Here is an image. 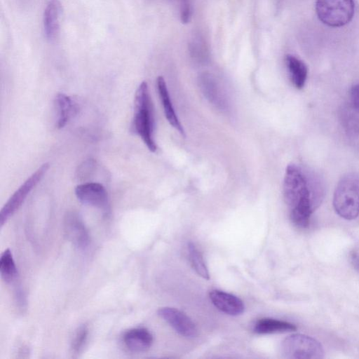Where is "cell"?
<instances>
[{
  "instance_id": "1",
  "label": "cell",
  "mask_w": 359,
  "mask_h": 359,
  "mask_svg": "<svg viewBox=\"0 0 359 359\" xmlns=\"http://www.w3.org/2000/svg\"><path fill=\"white\" fill-rule=\"evenodd\" d=\"M283 197L290 210V218L300 228L309 226L311 215L318 205L322 190L313 175L295 164L287 166L283 180Z\"/></svg>"
},
{
  "instance_id": "2",
  "label": "cell",
  "mask_w": 359,
  "mask_h": 359,
  "mask_svg": "<svg viewBox=\"0 0 359 359\" xmlns=\"http://www.w3.org/2000/svg\"><path fill=\"white\" fill-rule=\"evenodd\" d=\"M133 126L149 150L155 152L157 147L153 136L152 108L146 81H142L135 92Z\"/></svg>"
},
{
  "instance_id": "3",
  "label": "cell",
  "mask_w": 359,
  "mask_h": 359,
  "mask_svg": "<svg viewBox=\"0 0 359 359\" xmlns=\"http://www.w3.org/2000/svg\"><path fill=\"white\" fill-rule=\"evenodd\" d=\"M335 212L346 219L359 215V175L347 173L338 182L333 196Z\"/></svg>"
},
{
  "instance_id": "4",
  "label": "cell",
  "mask_w": 359,
  "mask_h": 359,
  "mask_svg": "<svg viewBox=\"0 0 359 359\" xmlns=\"http://www.w3.org/2000/svg\"><path fill=\"white\" fill-rule=\"evenodd\" d=\"M316 12L318 19L332 27H340L348 24L355 11L353 0H316Z\"/></svg>"
},
{
  "instance_id": "5",
  "label": "cell",
  "mask_w": 359,
  "mask_h": 359,
  "mask_svg": "<svg viewBox=\"0 0 359 359\" xmlns=\"http://www.w3.org/2000/svg\"><path fill=\"white\" fill-rule=\"evenodd\" d=\"M284 358L289 359H320L324 357L321 344L315 339L302 334L286 337L281 344Z\"/></svg>"
},
{
  "instance_id": "6",
  "label": "cell",
  "mask_w": 359,
  "mask_h": 359,
  "mask_svg": "<svg viewBox=\"0 0 359 359\" xmlns=\"http://www.w3.org/2000/svg\"><path fill=\"white\" fill-rule=\"evenodd\" d=\"M49 168L48 163L41 165L29 176L20 187L13 193L5 203L0 212V225L2 226L7 220L16 212L25 201L30 191L41 181Z\"/></svg>"
},
{
  "instance_id": "7",
  "label": "cell",
  "mask_w": 359,
  "mask_h": 359,
  "mask_svg": "<svg viewBox=\"0 0 359 359\" xmlns=\"http://www.w3.org/2000/svg\"><path fill=\"white\" fill-rule=\"evenodd\" d=\"M75 195L83 204L97 208L107 213L109 203L104 187L97 182H86L75 187Z\"/></svg>"
},
{
  "instance_id": "8",
  "label": "cell",
  "mask_w": 359,
  "mask_h": 359,
  "mask_svg": "<svg viewBox=\"0 0 359 359\" xmlns=\"http://www.w3.org/2000/svg\"><path fill=\"white\" fill-rule=\"evenodd\" d=\"M64 232L67 239L79 249L89 244V234L80 215L75 212L67 213L64 219Z\"/></svg>"
},
{
  "instance_id": "9",
  "label": "cell",
  "mask_w": 359,
  "mask_h": 359,
  "mask_svg": "<svg viewBox=\"0 0 359 359\" xmlns=\"http://www.w3.org/2000/svg\"><path fill=\"white\" fill-rule=\"evenodd\" d=\"M158 315L166 321L177 332L185 337H195L197 329L192 320L183 312L171 307H162Z\"/></svg>"
},
{
  "instance_id": "10",
  "label": "cell",
  "mask_w": 359,
  "mask_h": 359,
  "mask_svg": "<svg viewBox=\"0 0 359 359\" xmlns=\"http://www.w3.org/2000/svg\"><path fill=\"white\" fill-rule=\"evenodd\" d=\"M209 295L215 306L226 314L238 316L243 313L245 310L243 301L233 294L215 290H212Z\"/></svg>"
},
{
  "instance_id": "11",
  "label": "cell",
  "mask_w": 359,
  "mask_h": 359,
  "mask_svg": "<svg viewBox=\"0 0 359 359\" xmlns=\"http://www.w3.org/2000/svg\"><path fill=\"white\" fill-rule=\"evenodd\" d=\"M198 83L203 95L210 102L220 109H226L228 107L226 99L212 75L209 73L201 74Z\"/></svg>"
},
{
  "instance_id": "12",
  "label": "cell",
  "mask_w": 359,
  "mask_h": 359,
  "mask_svg": "<svg viewBox=\"0 0 359 359\" xmlns=\"http://www.w3.org/2000/svg\"><path fill=\"white\" fill-rule=\"evenodd\" d=\"M123 340L128 350L139 353L145 351L151 347L153 336L146 328L137 327L126 332Z\"/></svg>"
},
{
  "instance_id": "13",
  "label": "cell",
  "mask_w": 359,
  "mask_h": 359,
  "mask_svg": "<svg viewBox=\"0 0 359 359\" xmlns=\"http://www.w3.org/2000/svg\"><path fill=\"white\" fill-rule=\"evenodd\" d=\"M62 6L60 0H50L43 13V28L46 37L53 41L57 37L60 29V16Z\"/></svg>"
},
{
  "instance_id": "14",
  "label": "cell",
  "mask_w": 359,
  "mask_h": 359,
  "mask_svg": "<svg viewBox=\"0 0 359 359\" xmlns=\"http://www.w3.org/2000/svg\"><path fill=\"white\" fill-rule=\"evenodd\" d=\"M156 86L166 119L181 135H184V130L175 111L167 88L166 83L163 76H159L157 78Z\"/></svg>"
},
{
  "instance_id": "15",
  "label": "cell",
  "mask_w": 359,
  "mask_h": 359,
  "mask_svg": "<svg viewBox=\"0 0 359 359\" xmlns=\"http://www.w3.org/2000/svg\"><path fill=\"white\" fill-rule=\"evenodd\" d=\"M285 64L292 84L296 88L302 89L307 79L306 65L302 60L292 55L285 56Z\"/></svg>"
},
{
  "instance_id": "16",
  "label": "cell",
  "mask_w": 359,
  "mask_h": 359,
  "mask_svg": "<svg viewBox=\"0 0 359 359\" xmlns=\"http://www.w3.org/2000/svg\"><path fill=\"white\" fill-rule=\"evenodd\" d=\"M295 330L296 326L289 322L272 318L259 320L255 324L253 328L254 332L257 334H271Z\"/></svg>"
},
{
  "instance_id": "17",
  "label": "cell",
  "mask_w": 359,
  "mask_h": 359,
  "mask_svg": "<svg viewBox=\"0 0 359 359\" xmlns=\"http://www.w3.org/2000/svg\"><path fill=\"white\" fill-rule=\"evenodd\" d=\"M55 104L57 111V127L62 128L74 112V102L70 97L60 93L55 97Z\"/></svg>"
},
{
  "instance_id": "18",
  "label": "cell",
  "mask_w": 359,
  "mask_h": 359,
  "mask_svg": "<svg viewBox=\"0 0 359 359\" xmlns=\"http://www.w3.org/2000/svg\"><path fill=\"white\" fill-rule=\"evenodd\" d=\"M0 274L1 278L6 283L13 282L17 277V268L9 249L5 250L1 255Z\"/></svg>"
},
{
  "instance_id": "19",
  "label": "cell",
  "mask_w": 359,
  "mask_h": 359,
  "mask_svg": "<svg viewBox=\"0 0 359 359\" xmlns=\"http://www.w3.org/2000/svg\"><path fill=\"white\" fill-rule=\"evenodd\" d=\"M188 252L193 269L201 277L209 280L210 274L203 257L194 243H189L188 244Z\"/></svg>"
},
{
  "instance_id": "20",
  "label": "cell",
  "mask_w": 359,
  "mask_h": 359,
  "mask_svg": "<svg viewBox=\"0 0 359 359\" xmlns=\"http://www.w3.org/2000/svg\"><path fill=\"white\" fill-rule=\"evenodd\" d=\"M189 50L191 56L198 61H205L208 57V49L203 40L194 37L189 43Z\"/></svg>"
},
{
  "instance_id": "21",
  "label": "cell",
  "mask_w": 359,
  "mask_h": 359,
  "mask_svg": "<svg viewBox=\"0 0 359 359\" xmlns=\"http://www.w3.org/2000/svg\"><path fill=\"white\" fill-rule=\"evenodd\" d=\"M88 334V330L85 325L77 328L71 343V348L74 353H79L83 348L87 341Z\"/></svg>"
},
{
  "instance_id": "22",
  "label": "cell",
  "mask_w": 359,
  "mask_h": 359,
  "mask_svg": "<svg viewBox=\"0 0 359 359\" xmlns=\"http://www.w3.org/2000/svg\"><path fill=\"white\" fill-rule=\"evenodd\" d=\"M96 161L94 159H88L78 168L77 176L79 178L85 180L89 178L90 173L96 168Z\"/></svg>"
},
{
  "instance_id": "23",
  "label": "cell",
  "mask_w": 359,
  "mask_h": 359,
  "mask_svg": "<svg viewBox=\"0 0 359 359\" xmlns=\"http://www.w3.org/2000/svg\"><path fill=\"white\" fill-rule=\"evenodd\" d=\"M179 2L181 22L187 24L190 21L192 14L190 0H179Z\"/></svg>"
},
{
  "instance_id": "24",
  "label": "cell",
  "mask_w": 359,
  "mask_h": 359,
  "mask_svg": "<svg viewBox=\"0 0 359 359\" xmlns=\"http://www.w3.org/2000/svg\"><path fill=\"white\" fill-rule=\"evenodd\" d=\"M350 97L353 107L359 111V83L351 88Z\"/></svg>"
},
{
  "instance_id": "25",
  "label": "cell",
  "mask_w": 359,
  "mask_h": 359,
  "mask_svg": "<svg viewBox=\"0 0 359 359\" xmlns=\"http://www.w3.org/2000/svg\"><path fill=\"white\" fill-rule=\"evenodd\" d=\"M16 302L18 305L22 309L24 308L25 305V297L23 293V291L19 287L16 290Z\"/></svg>"
}]
</instances>
